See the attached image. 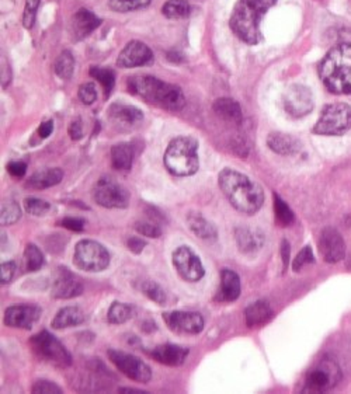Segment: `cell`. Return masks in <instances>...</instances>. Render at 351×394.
I'll return each instance as SVG.
<instances>
[{
    "mask_svg": "<svg viewBox=\"0 0 351 394\" xmlns=\"http://www.w3.org/2000/svg\"><path fill=\"white\" fill-rule=\"evenodd\" d=\"M101 20L87 8H79L72 17L73 34L77 39L89 37L98 25Z\"/></svg>",
    "mask_w": 351,
    "mask_h": 394,
    "instance_id": "cell-23",
    "label": "cell"
},
{
    "mask_svg": "<svg viewBox=\"0 0 351 394\" xmlns=\"http://www.w3.org/2000/svg\"><path fill=\"white\" fill-rule=\"evenodd\" d=\"M17 274V264L14 261L3 262L0 267V281L1 284H10Z\"/></svg>",
    "mask_w": 351,
    "mask_h": 394,
    "instance_id": "cell-46",
    "label": "cell"
},
{
    "mask_svg": "<svg viewBox=\"0 0 351 394\" xmlns=\"http://www.w3.org/2000/svg\"><path fill=\"white\" fill-rule=\"evenodd\" d=\"M21 216V209L17 202L11 199H6L1 202L0 208V222L1 224H13Z\"/></svg>",
    "mask_w": 351,
    "mask_h": 394,
    "instance_id": "cell-37",
    "label": "cell"
},
{
    "mask_svg": "<svg viewBox=\"0 0 351 394\" xmlns=\"http://www.w3.org/2000/svg\"><path fill=\"white\" fill-rule=\"evenodd\" d=\"M153 62V52L141 41H131L125 45L117 59V65L121 69L145 66Z\"/></svg>",
    "mask_w": 351,
    "mask_h": 394,
    "instance_id": "cell-17",
    "label": "cell"
},
{
    "mask_svg": "<svg viewBox=\"0 0 351 394\" xmlns=\"http://www.w3.org/2000/svg\"><path fill=\"white\" fill-rule=\"evenodd\" d=\"M279 0H238L229 18V27L243 42L257 45L262 41V20Z\"/></svg>",
    "mask_w": 351,
    "mask_h": 394,
    "instance_id": "cell-2",
    "label": "cell"
},
{
    "mask_svg": "<svg viewBox=\"0 0 351 394\" xmlns=\"http://www.w3.org/2000/svg\"><path fill=\"white\" fill-rule=\"evenodd\" d=\"M151 355L159 364L166 367H180L189 357V350L176 344H162L151 351Z\"/></svg>",
    "mask_w": 351,
    "mask_h": 394,
    "instance_id": "cell-20",
    "label": "cell"
},
{
    "mask_svg": "<svg viewBox=\"0 0 351 394\" xmlns=\"http://www.w3.org/2000/svg\"><path fill=\"white\" fill-rule=\"evenodd\" d=\"M31 392L35 394H62L63 390L49 381H37L31 389Z\"/></svg>",
    "mask_w": 351,
    "mask_h": 394,
    "instance_id": "cell-45",
    "label": "cell"
},
{
    "mask_svg": "<svg viewBox=\"0 0 351 394\" xmlns=\"http://www.w3.org/2000/svg\"><path fill=\"white\" fill-rule=\"evenodd\" d=\"M127 247L128 250H131L134 254H141L143 251V248L146 247V241L141 237L132 236L127 240Z\"/></svg>",
    "mask_w": 351,
    "mask_h": 394,
    "instance_id": "cell-49",
    "label": "cell"
},
{
    "mask_svg": "<svg viewBox=\"0 0 351 394\" xmlns=\"http://www.w3.org/2000/svg\"><path fill=\"white\" fill-rule=\"evenodd\" d=\"M134 162V148L127 144L121 142L111 148V163L115 170L127 172L132 167Z\"/></svg>",
    "mask_w": 351,
    "mask_h": 394,
    "instance_id": "cell-30",
    "label": "cell"
},
{
    "mask_svg": "<svg viewBox=\"0 0 351 394\" xmlns=\"http://www.w3.org/2000/svg\"><path fill=\"white\" fill-rule=\"evenodd\" d=\"M274 316V312L269 302L266 300H257L252 305H249L245 310V320L248 327H262L267 324Z\"/></svg>",
    "mask_w": 351,
    "mask_h": 394,
    "instance_id": "cell-25",
    "label": "cell"
},
{
    "mask_svg": "<svg viewBox=\"0 0 351 394\" xmlns=\"http://www.w3.org/2000/svg\"><path fill=\"white\" fill-rule=\"evenodd\" d=\"M141 291L145 296H148L151 300H153L158 305H165L166 300H167L166 292L155 281H143L141 284Z\"/></svg>",
    "mask_w": 351,
    "mask_h": 394,
    "instance_id": "cell-38",
    "label": "cell"
},
{
    "mask_svg": "<svg viewBox=\"0 0 351 394\" xmlns=\"http://www.w3.org/2000/svg\"><path fill=\"white\" fill-rule=\"evenodd\" d=\"M75 70V58L69 51H63L55 62V73L60 79H70Z\"/></svg>",
    "mask_w": 351,
    "mask_h": 394,
    "instance_id": "cell-36",
    "label": "cell"
},
{
    "mask_svg": "<svg viewBox=\"0 0 351 394\" xmlns=\"http://www.w3.org/2000/svg\"><path fill=\"white\" fill-rule=\"evenodd\" d=\"M30 345L39 360L53 367L68 368L72 365V357L68 350L56 337H53L48 331H41L31 337Z\"/></svg>",
    "mask_w": 351,
    "mask_h": 394,
    "instance_id": "cell-7",
    "label": "cell"
},
{
    "mask_svg": "<svg viewBox=\"0 0 351 394\" xmlns=\"http://www.w3.org/2000/svg\"><path fill=\"white\" fill-rule=\"evenodd\" d=\"M84 322H86V316L82 309H79L76 306H68V307L60 309L56 313L51 326L55 330H63V329L79 326Z\"/></svg>",
    "mask_w": 351,
    "mask_h": 394,
    "instance_id": "cell-28",
    "label": "cell"
},
{
    "mask_svg": "<svg viewBox=\"0 0 351 394\" xmlns=\"http://www.w3.org/2000/svg\"><path fill=\"white\" fill-rule=\"evenodd\" d=\"M38 136H41V138H48L52 132H53V122L52 121H45V122H42L41 125H39V128H38Z\"/></svg>",
    "mask_w": 351,
    "mask_h": 394,
    "instance_id": "cell-52",
    "label": "cell"
},
{
    "mask_svg": "<svg viewBox=\"0 0 351 394\" xmlns=\"http://www.w3.org/2000/svg\"><path fill=\"white\" fill-rule=\"evenodd\" d=\"M58 224L68 230H72V231H82L84 229L86 222L80 217H65Z\"/></svg>",
    "mask_w": 351,
    "mask_h": 394,
    "instance_id": "cell-47",
    "label": "cell"
},
{
    "mask_svg": "<svg viewBox=\"0 0 351 394\" xmlns=\"http://www.w3.org/2000/svg\"><path fill=\"white\" fill-rule=\"evenodd\" d=\"M135 230L146 237L158 239L162 236V229L155 220H139L135 223Z\"/></svg>",
    "mask_w": 351,
    "mask_h": 394,
    "instance_id": "cell-41",
    "label": "cell"
},
{
    "mask_svg": "<svg viewBox=\"0 0 351 394\" xmlns=\"http://www.w3.org/2000/svg\"><path fill=\"white\" fill-rule=\"evenodd\" d=\"M128 91L169 111H179L186 104V97L179 86L162 82L155 76L131 77L128 80Z\"/></svg>",
    "mask_w": 351,
    "mask_h": 394,
    "instance_id": "cell-3",
    "label": "cell"
},
{
    "mask_svg": "<svg viewBox=\"0 0 351 394\" xmlns=\"http://www.w3.org/2000/svg\"><path fill=\"white\" fill-rule=\"evenodd\" d=\"M241 278L239 275L228 268L221 271V286L215 295V300L221 303L235 302L241 295Z\"/></svg>",
    "mask_w": 351,
    "mask_h": 394,
    "instance_id": "cell-21",
    "label": "cell"
},
{
    "mask_svg": "<svg viewBox=\"0 0 351 394\" xmlns=\"http://www.w3.org/2000/svg\"><path fill=\"white\" fill-rule=\"evenodd\" d=\"M236 244L243 254H255L262 250L264 246L266 237L260 229L249 227V226H239L235 230Z\"/></svg>",
    "mask_w": 351,
    "mask_h": 394,
    "instance_id": "cell-19",
    "label": "cell"
},
{
    "mask_svg": "<svg viewBox=\"0 0 351 394\" xmlns=\"http://www.w3.org/2000/svg\"><path fill=\"white\" fill-rule=\"evenodd\" d=\"M132 317V307L129 305L114 302L108 309V323L111 324H124Z\"/></svg>",
    "mask_w": 351,
    "mask_h": 394,
    "instance_id": "cell-35",
    "label": "cell"
},
{
    "mask_svg": "<svg viewBox=\"0 0 351 394\" xmlns=\"http://www.w3.org/2000/svg\"><path fill=\"white\" fill-rule=\"evenodd\" d=\"M267 146L274 153L283 156H291L301 151V142L297 138L283 132H272L267 136Z\"/></svg>",
    "mask_w": 351,
    "mask_h": 394,
    "instance_id": "cell-24",
    "label": "cell"
},
{
    "mask_svg": "<svg viewBox=\"0 0 351 394\" xmlns=\"http://www.w3.org/2000/svg\"><path fill=\"white\" fill-rule=\"evenodd\" d=\"M165 166L176 177H189L198 172V141L193 136L174 138L165 152Z\"/></svg>",
    "mask_w": 351,
    "mask_h": 394,
    "instance_id": "cell-5",
    "label": "cell"
},
{
    "mask_svg": "<svg viewBox=\"0 0 351 394\" xmlns=\"http://www.w3.org/2000/svg\"><path fill=\"white\" fill-rule=\"evenodd\" d=\"M314 262H315V257H314L312 248H311V246H305L295 257V260L293 262V268H294V271L298 272L302 269V267H305L308 264H314Z\"/></svg>",
    "mask_w": 351,
    "mask_h": 394,
    "instance_id": "cell-43",
    "label": "cell"
},
{
    "mask_svg": "<svg viewBox=\"0 0 351 394\" xmlns=\"http://www.w3.org/2000/svg\"><path fill=\"white\" fill-rule=\"evenodd\" d=\"M120 393L146 394V392H142V390H136V389H127V388H122V389H120Z\"/></svg>",
    "mask_w": 351,
    "mask_h": 394,
    "instance_id": "cell-54",
    "label": "cell"
},
{
    "mask_svg": "<svg viewBox=\"0 0 351 394\" xmlns=\"http://www.w3.org/2000/svg\"><path fill=\"white\" fill-rule=\"evenodd\" d=\"M214 111L218 117H221L226 122H231L235 125L242 124V120H243L242 107L239 106L238 101H235L232 99L222 97V99L215 100Z\"/></svg>",
    "mask_w": 351,
    "mask_h": 394,
    "instance_id": "cell-27",
    "label": "cell"
},
{
    "mask_svg": "<svg viewBox=\"0 0 351 394\" xmlns=\"http://www.w3.org/2000/svg\"><path fill=\"white\" fill-rule=\"evenodd\" d=\"M152 0H110L108 6L117 13H128L149 6Z\"/></svg>",
    "mask_w": 351,
    "mask_h": 394,
    "instance_id": "cell-39",
    "label": "cell"
},
{
    "mask_svg": "<svg viewBox=\"0 0 351 394\" xmlns=\"http://www.w3.org/2000/svg\"><path fill=\"white\" fill-rule=\"evenodd\" d=\"M63 180V172L59 167H52V169H44L37 173H34L28 182L27 187L32 190H45L51 189L56 184H59Z\"/></svg>",
    "mask_w": 351,
    "mask_h": 394,
    "instance_id": "cell-26",
    "label": "cell"
},
{
    "mask_svg": "<svg viewBox=\"0 0 351 394\" xmlns=\"http://www.w3.org/2000/svg\"><path fill=\"white\" fill-rule=\"evenodd\" d=\"M273 202H274V216L280 226H290L294 223L295 216L293 209L288 206V203L280 197L279 194H273Z\"/></svg>",
    "mask_w": 351,
    "mask_h": 394,
    "instance_id": "cell-33",
    "label": "cell"
},
{
    "mask_svg": "<svg viewBox=\"0 0 351 394\" xmlns=\"http://www.w3.org/2000/svg\"><path fill=\"white\" fill-rule=\"evenodd\" d=\"M351 129V107L346 103L329 104L324 108L314 132L324 136H340Z\"/></svg>",
    "mask_w": 351,
    "mask_h": 394,
    "instance_id": "cell-6",
    "label": "cell"
},
{
    "mask_svg": "<svg viewBox=\"0 0 351 394\" xmlns=\"http://www.w3.org/2000/svg\"><path fill=\"white\" fill-rule=\"evenodd\" d=\"M24 261L27 272H35L44 265V254L42 251L32 243H28L24 248Z\"/></svg>",
    "mask_w": 351,
    "mask_h": 394,
    "instance_id": "cell-34",
    "label": "cell"
},
{
    "mask_svg": "<svg viewBox=\"0 0 351 394\" xmlns=\"http://www.w3.org/2000/svg\"><path fill=\"white\" fill-rule=\"evenodd\" d=\"M173 265L179 275L187 282H198L205 275L200 257L189 246H180L174 250Z\"/></svg>",
    "mask_w": 351,
    "mask_h": 394,
    "instance_id": "cell-12",
    "label": "cell"
},
{
    "mask_svg": "<svg viewBox=\"0 0 351 394\" xmlns=\"http://www.w3.org/2000/svg\"><path fill=\"white\" fill-rule=\"evenodd\" d=\"M183 59H184V56L177 51L167 52V61H170L172 63H180V62H183Z\"/></svg>",
    "mask_w": 351,
    "mask_h": 394,
    "instance_id": "cell-53",
    "label": "cell"
},
{
    "mask_svg": "<svg viewBox=\"0 0 351 394\" xmlns=\"http://www.w3.org/2000/svg\"><path fill=\"white\" fill-rule=\"evenodd\" d=\"M315 107V99L309 87L304 84H293L284 96V108L288 115L301 118L308 115Z\"/></svg>",
    "mask_w": 351,
    "mask_h": 394,
    "instance_id": "cell-13",
    "label": "cell"
},
{
    "mask_svg": "<svg viewBox=\"0 0 351 394\" xmlns=\"http://www.w3.org/2000/svg\"><path fill=\"white\" fill-rule=\"evenodd\" d=\"M73 261L83 271L101 272L110 265V253L101 243L84 239L76 244Z\"/></svg>",
    "mask_w": 351,
    "mask_h": 394,
    "instance_id": "cell-8",
    "label": "cell"
},
{
    "mask_svg": "<svg viewBox=\"0 0 351 394\" xmlns=\"http://www.w3.org/2000/svg\"><path fill=\"white\" fill-rule=\"evenodd\" d=\"M187 223L190 230L200 239L203 240H217L218 231L217 227L207 220L201 213L198 212H191L187 216Z\"/></svg>",
    "mask_w": 351,
    "mask_h": 394,
    "instance_id": "cell-29",
    "label": "cell"
},
{
    "mask_svg": "<svg viewBox=\"0 0 351 394\" xmlns=\"http://www.w3.org/2000/svg\"><path fill=\"white\" fill-rule=\"evenodd\" d=\"M94 201L108 209H124L129 205V193L111 177H103L94 187Z\"/></svg>",
    "mask_w": 351,
    "mask_h": 394,
    "instance_id": "cell-10",
    "label": "cell"
},
{
    "mask_svg": "<svg viewBox=\"0 0 351 394\" xmlns=\"http://www.w3.org/2000/svg\"><path fill=\"white\" fill-rule=\"evenodd\" d=\"M342 379L339 365L329 358H324L315 368H312L305 379L304 392L326 393L335 389Z\"/></svg>",
    "mask_w": 351,
    "mask_h": 394,
    "instance_id": "cell-9",
    "label": "cell"
},
{
    "mask_svg": "<svg viewBox=\"0 0 351 394\" xmlns=\"http://www.w3.org/2000/svg\"><path fill=\"white\" fill-rule=\"evenodd\" d=\"M77 97L79 100L86 104V106H90L96 101L97 99V90H96V86L93 83H84L79 87L77 90Z\"/></svg>",
    "mask_w": 351,
    "mask_h": 394,
    "instance_id": "cell-44",
    "label": "cell"
},
{
    "mask_svg": "<svg viewBox=\"0 0 351 394\" xmlns=\"http://www.w3.org/2000/svg\"><path fill=\"white\" fill-rule=\"evenodd\" d=\"M24 208L27 213L32 216H44L51 210V203H48L44 199L39 198H25L24 199Z\"/></svg>",
    "mask_w": 351,
    "mask_h": 394,
    "instance_id": "cell-40",
    "label": "cell"
},
{
    "mask_svg": "<svg viewBox=\"0 0 351 394\" xmlns=\"http://www.w3.org/2000/svg\"><path fill=\"white\" fill-rule=\"evenodd\" d=\"M190 11L191 7L187 0H167L162 7L163 15L170 20L186 18L190 14Z\"/></svg>",
    "mask_w": 351,
    "mask_h": 394,
    "instance_id": "cell-32",
    "label": "cell"
},
{
    "mask_svg": "<svg viewBox=\"0 0 351 394\" xmlns=\"http://www.w3.org/2000/svg\"><path fill=\"white\" fill-rule=\"evenodd\" d=\"M41 309L37 306L18 305L10 306L4 312V324L11 329L31 330L32 326L39 320Z\"/></svg>",
    "mask_w": 351,
    "mask_h": 394,
    "instance_id": "cell-18",
    "label": "cell"
},
{
    "mask_svg": "<svg viewBox=\"0 0 351 394\" xmlns=\"http://www.w3.org/2000/svg\"><path fill=\"white\" fill-rule=\"evenodd\" d=\"M83 292L80 279L66 267H58L52 279V296L56 299H72Z\"/></svg>",
    "mask_w": 351,
    "mask_h": 394,
    "instance_id": "cell-15",
    "label": "cell"
},
{
    "mask_svg": "<svg viewBox=\"0 0 351 394\" xmlns=\"http://www.w3.org/2000/svg\"><path fill=\"white\" fill-rule=\"evenodd\" d=\"M39 1L41 0H25L24 14H23V25L27 30H31L34 23H35V17H37V10L39 7Z\"/></svg>",
    "mask_w": 351,
    "mask_h": 394,
    "instance_id": "cell-42",
    "label": "cell"
},
{
    "mask_svg": "<svg viewBox=\"0 0 351 394\" xmlns=\"http://www.w3.org/2000/svg\"><path fill=\"white\" fill-rule=\"evenodd\" d=\"M163 319L172 331L180 334H200L204 329V319L196 312H170Z\"/></svg>",
    "mask_w": 351,
    "mask_h": 394,
    "instance_id": "cell-16",
    "label": "cell"
},
{
    "mask_svg": "<svg viewBox=\"0 0 351 394\" xmlns=\"http://www.w3.org/2000/svg\"><path fill=\"white\" fill-rule=\"evenodd\" d=\"M319 253L326 262L335 264L345 258L346 243L343 236L335 227H325L319 236Z\"/></svg>",
    "mask_w": 351,
    "mask_h": 394,
    "instance_id": "cell-14",
    "label": "cell"
},
{
    "mask_svg": "<svg viewBox=\"0 0 351 394\" xmlns=\"http://www.w3.org/2000/svg\"><path fill=\"white\" fill-rule=\"evenodd\" d=\"M107 354L115 368L127 378L139 383H148L152 379L151 368L138 357L118 350H108Z\"/></svg>",
    "mask_w": 351,
    "mask_h": 394,
    "instance_id": "cell-11",
    "label": "cell"
},
{
    "mask_svg": "<svg viewBox=\"0 0 351 394\" xmlns=\"http://www.w3.org/2000/svg\"><path fill=\"white\" fill-rule=\"evenodd\" d=\"M218 184L231 205L241 213L255 215L264 203L263 189L241 172L224 169L218 176Z\"/></svg>",
    "mask_w": 351,
    "mask_h": 394,
    "instance_id": "cell-1",
    "label": "cell"
},
{
    "mask_svg": "<svg viewBox=\"0 0 351 394\" xmlns=\"http://www.w3.org/2000/svg\"><path fill=\"white\" fill-rule=\"evenodd\" d=\"M290 254H291V248H290V243L287 240L281 241V261H283V269L284 272L288 268L290 264Z\"/></svg>",
    "mask_w": 351,
    "mask_h": 394,
    "instance_id": "cell-51",
    "label": "cell"
},
{
    "mask_svg": "<svg viewBox=\"0 0 351 394\" xmlns=\"http://www.w3.org/2000/svg\"><path fill=\"white\" fill-rule=\"evenodd\" d=\"M319 76L331 93L351 94V44L333 46L319 65Z\"/></svg>",
    "mask_w": 351,
    "mask_h": 394,
    "instance_id": "cell-4",
    "label": "cell"
},
{
    "mask_svg": "<svg viewBox=\"0 0 351 394\" xmlns=\"http://www.w3.org/2000/svg\"><path fill=\"white\" fill-rule=\"evenodd\" d=\"M89 73L93 79H96L103 86L104 96L108 97L115 84V73L111 69L103 68V66H91Z\"/></svg>",
    "mask_w": 351,
    "mask_h": 394,
    "instance_id": "cell-31",
    "label": "cell"
},
{
    "mask_svg": "<svg viewBox=\"0 0 351 394\" xmlns=\"http://www.w3.org/2000/svg\"><path fill=\"white\" fill-rule=\"evenodd\" d=\"M7 172L10 176L15 179H21L27 172V165L24 162H10L7 165Z\"/></svg>",
    "mask_w": 351,
    "mask_h": 394,
    "instance_id": "cell-48",
    "label": "cell"
},
{
    "mask_svg": "<svg viewBox=\"0 0 351 394\" xmlns=\"http://www.w3.org/2000/svg\"><path fill=\"white\" fill-rule=\"evenodd\" d=\"M108 115L115 124L125 125V127H134L143 120V114L139 108L129 106V104L120 103V101L113 103L110 106Z\"/></svg>",
    "mask_w": 351,
    "mask_h": 394,
    "instance_id": "cell-22",
    "label": "cell"
},
{
    "mask_svg": "<svg viewBox=\"0 0 351 394\" xmlns=\"http://www.w3.org/2000/svg\"><path fill=\"white\" fill-rule=\"evenodd\" d=\"M68 131H69V135H70V138H72L73 141L82 139V136H83V129H82V122H80V120L72 121Z\"/></svg>",
    "mask_w": 351,
    "mask_h": 394,
    "instance_id": "cell-50",
    "label": "cell"
}]
</instances>
